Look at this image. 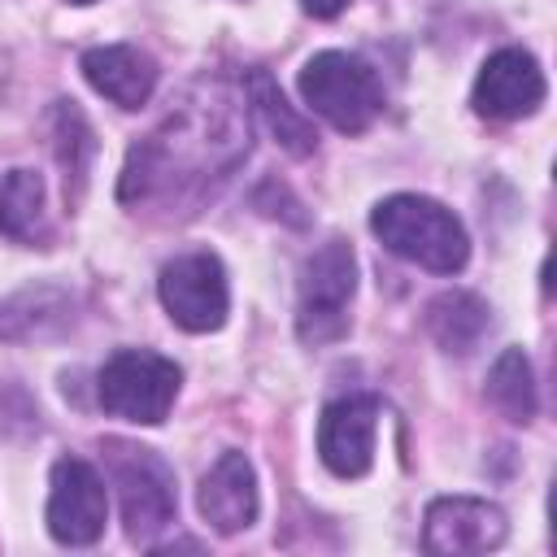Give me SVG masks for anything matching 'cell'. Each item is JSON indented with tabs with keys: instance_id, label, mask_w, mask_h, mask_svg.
Here are the masks:
<instances>
[{
	"instance_id": "13",
	"label": "cell",
	"mask_w": 557,
	"mask_h": 557,
	"mask_svg": "<svg viewBox=\"0 0 557 557\" xmlns=\"http://www.w3.org/2000/svg\"><path fill=\"white\" fill-rule=\"evenodd\" d=\"M0 231L9 239L35 244L48 235L44 218V178L35 170H9L0 183Z\"/></svg>"
},
{
	"instance_id": "11",
	"label": "cell",
	"mask_w": 557,
	"mask_h": 557,
	"mask_svg": "<svg viewBox=\"0 0 557 557\" xmlns=\"http://www.w3.org/2000/svg\"><path fill=\"white\" fill-rule=\"evenodd\" d=\"M196 505H200V518L222 531V535H235L244 527L257 522V470L244 453H222L205 479H200V492H196Z\"/></svg>"
},
{
	"instance_id": "6",
	"label": "cell",
	"mask_w": 557,
	"mask_h": 557,
	"mask_svg": "<svg viewBox=\"0 0 557 557\" xmlns=\"http://www.w3.org/2000/svg\"><path fill=\"white\" fill-rule=\"evenodd\" d=\"M157 296L170 313V322H178L183 331H218L226 322V270L213 252H187L161 265L157 278Z\"/></svg>"
},
{
	"instance_id": "16",
	"label": "cell",
	"mask_w": 557,
	"mask_h": 557,
	"mask_svg": "<svg viewBox=\"0 0 557 557\" xmlns=\"http://www.w3.org/2000/svg\"><path fill=\"white\" fill-rule=\"evenodd\" d=\"M252 100H257V109H261V117L270 122V131L278 135V144L287 148V152H313V144H318V135L287 109V100H283V91H274V83H270V74H252Z\"/></svg>"
},
{
	"instance_id": "12",
	"label": "cell",
	"mask_w": 557,
	"mask_h": 557,
	"mask_svg": "<svg viewBox=\"0 0 557 557\" xmlns=\"http://www.w3.org/2000/svg\"><path fill=\"white\" fill-rule=\"evenodd\" d=\"M83 74L117 109L148 104V96L157 87V61L148 52L131 48V44H104V48L83 52Z\"/></svg>"
},
{
	"instance_id": "4",
	"label": "cell",
	"mask_w": 557,
	"mask_h": 557,
	"mask_svg": "<svg viewBox=\"0 0 557 557\" xmlns=\"http://www.w3.org/2000/svg\"><path fill=\"white\" fill-rule=\"evenodd\" d=\"M357 292V257L344 239L322 244L300 265L296 331L305 344H331L348 331V300Z\"/></svg>"
},
{
	"instance_id": "5",
	"label": "cell",
	"mask_w": 557,
	"mask_h": 557,
	"mask_svg": "<svg viewBox=\"0 0 557 557\" xmlns=\"http://www.w3.org/2000/svg\"><path fill=\"white\" fill-rule=\"evenodd\" d=\"M109 474L117 483L122 522H126L131 540L148 544L157 531H165L174 522V474H170V466L152 448L113 444Z\"/></svg>"
},
{
	"instance_id": "2",
	"label": "cell",
	"mask_w": 557,
	"mask_h": 557,
	"mask_svg": "<svg viewBox=\"0 0 557 557\" xmlns=\"http://www.w3.org/2000/svg\"><path fill=\"white\" fill-rule=\"evenodd\" d=\"M300 100L344 135H361L383 113V78L352 52H318L300 70Z\"/></svg>"
},
{
	"instance_id": "8",
	"label": "cell",
	"mask_w": 557,
	"mask_h": 557,
	"mask_svg": "<svg viewBox=\"0 0 557 557\" xmlns=\"http://www.w3.org/2000/svg\"><path fill=\"white\" fill-rule=\"evenodd\" d=\"M422 544L440 557L492 553L505 544V513L500 505L479 500V496H440L426 505Z\"/></svg>"
},
{
	"instance_id": "14",
	"label": "cell",
	"mask_w": 557,
	"mask_h": 557,
	"mask_svg": "<svg viewBox=\"0 0 557 557\" xmlns=\"http://www.w3.org/2000/svg\"><path fill=\"white\" fill-rule=\"evenodd\" d=\"M426 322H431V335L444 348L470 352L479 344V335L487 331V305L479 296H470V292H444L440 300H431Z\"/></svg>"
},
{
	"instance_id": "7",
	"label": "cell",
	"mask_w": 557,
	"mask_h": 557,
	"mask_svg": "<svg viewBox=\"0 0 557 557\" xmlns=\"http://www.w3.org/2000/svg\"><path fill=\"white\" fill-rule=\"evenodd\" d=\"M109 518V492L96 466L83 457H61L52 466V492H48V531L57 544L87 548L104 535Z\"/></svg>"
},
{
	"instance_id": "15",
	"label": "cell",
	"mask_w": 557,
	"mask_h": 557,
	"mask_svg": "<svg viewBox=\"0 0 557 557\" xmlns=\"http://www.w3.org/2000/svg\"><path fill=\"white\" fill-rule=\"evenodd\" d=\"M487 400L509 418V422H531L535 418V374L522 348H505L487 374Z\"/></svg>"
},
{
	"instance_id": "17",
	"label": "cell",
	"mask_w": 557,
	"mask_h": 557,
	"mask_svg": "<svg viewBox=\"0 0 557 557\" xmlns=\"http://www.w3.org/2000/svg\"><path fill=\"white\" fill-rule=\"evenodd\" d=\"M305 4V13H313V17H335L348 0H300Z\"/></svg>"
},
{
	"instance_id": "18",
	"label": "cell",
	"mask_w": 557,
	"mask_h": 557,
	"mask_svg": "<svg viewBox=\"0 0 557 557\" xmlns=\"http://www.w3.org/2000/svg\"><path fill=\"white\" fill-rule=\"evenodd\" d=\"M70 4H91V0H70Z\"/></svg>"
},
{
	"instance_id": "10",
	"label": "cell",
	"mask_w": 557,
	"mask_h": 557,
	"mask_svg": "<svg viewBox=\"0 0 557 557\" xmlns=\"http://www.w3.org/2000/svg\"><path fill=\"white\" fill-rule=\"evenodd\" d=\"M544 70L531 52L522 48H500L483 61L479 78H474V109L483 117H496V122H513V117H527L544 104Z\"/></svg>"
},
{
	"instance_id": "9",
	"label": "cell",
	"mask_w": 557,
	"mask_h": 557,
	"mask_svg": "<svg viewBox=\"0 0 557 557\" xmlns=\"http://www.w3.org/2000/svg\"><path fill=\"white\" fill-rule=\"evenodd\" d=\"M374 426L379 400L374 396H339L318 418V457L339 479H361L374 461Z\"/></svg>"
},
{
	"instance_id": "1",
	"label": "cell",
	"mask_w": 557,
	"mask_h": 557,
	"mask_svg": "<svg viewBox=\"0 0 557 557\" xmlns=\"http://www.w3.org/2000/svg\"><path fill=\"white\" fill-rule=\"evenodd\" d=\"M370 231L383 239V248L435 274H457L470 257L461 218L431 196L400 191V196L379 200L370 213Z\"/></svg>"
},
{
	"instance_id": "3",
	"label": "cell",
	"mask_w": 557,
	"mask_h": 557,
	"mask_svg": "<svg viewBox=\"0 0 557 557\" xmlns=\"http://www.w3.org/2000/svg\"><path fill=\"white\" fill-rule=\"evenodd\" d=\"M183 370L148 348H117L100 374H96V400L104 413L122 418V422H139V426H157L165 422L174 396H178Z\"/></svg>"
}]
</instances>
